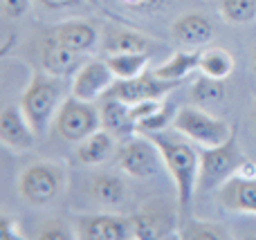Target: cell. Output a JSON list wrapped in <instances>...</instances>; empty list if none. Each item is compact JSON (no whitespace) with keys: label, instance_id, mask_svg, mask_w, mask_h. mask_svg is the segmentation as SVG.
<instances>
[{"label":"cell","instance_id":"cell-1","mask_svg":"<svg viewBox=\"0 0 256 240\" xmlns=\"http://www.w3.org/2000/svg\"><path fill=\"white\" fill-rule=\"evenodd\" d=\"M158 144L162 153V162L176 184V196L182 214H189L194 196L198 193V173H200V155L186 139H182L180 133H160L148 135Z\"/></svg>","mask_w":256,"mask_h":240},{"label":"cell","instance_id":"cell-2","mask_svg":"<svg viewBox=\"0 0 256 240\" xmlns=\"http://www.w3.org/2000/svg\"><path fill=\"white\" fill-rule=\"evenodd\" d=\"M61 103H63L61 76H54L45 70L34 72L20 97V108L38 137H43L50 130V124L54 121Z\"/></svg>","mask_w":256,"mask_h":240},{"label":"cell","instance_id":"cell-3","mask_svg":"<svg viewBox=\"0 0 256 240\" xmlns=\"http://www.w3.org/2000/svg\"><path fill=\"white\" fill-rule=\"evenodd\" d=\"M200 173H198V193L218 191L230 178H234L238 166L245 162L243 153L236 142V130L220 146H198Z\"/></svg>","mask_w":256,"mask_h":240},{"label":"cell","instance_id":"cell-4","mask_svg":"<svg viewBox=\"0 0 256 240\" xmlns=\"http://www.w3.org/2000/svg\"><path fill=\"white\" fill-rule=\"evenodd\" d=\"M66 187V171L58 162H32L18 175V193L32 207H48L61 196Z\"/></svg>","mask_w":256,"mask_h":240},{"label":"cell","instance_id":"cell-5","mask_svg":"<svg viewBox=\"0 0 256 240\" xmlns=\"http://www.w3.org/2000/svg\"><path fill=\"white\" fill-rule=\"evenodd\" d=\"M173 128L182 137L191 139L198 146H220L236 130L225 119H220L216 115H209L204 108L194 106V103L178 108L176 119H173Z\"/></svg>","mask_w":256,"mask_h":240},{"label":"cell","instance_id":"cell-6","mask_svg":"<svg viewBox=\"0 0 256 240\" xmlns=\"http://www.w3.org/2000/svg\"><path fill=\"white\" fill-rule=\"evenodd\" d=\"M54 128L66 142H84L92 133L102 128V115L92 101H84L79 97H68L58 106L54 117Z\"/></svg>","mask_w":256,"mask_h":240},{"label":"cell","instance_id":"cell-7","mask_svg":"<svg viewBox=\"0 0 256 240\" xmlns=\"http://www.w3.org/2000/svg\"><path fill=\"white\" fill-rule=\"evenodd\" d=\"M160 162H162V153H160L158 144L148 137V135H132L124 142V146L117 153V166L135 180H146L150 175L158 173Z\"/></svg>","mask_w":256,"mask_h":240},{"label":"cell","instance_id":"cell-8","mask_svg":"<svg viewBox=\"0 0 256 240\" xmlns=\"http://www.w3.org/2000/svg\"><path fill=\"white\" fill-rule=\"evenodd\" d=\"M180 83L173 81H164L155 74L153 70H146L144 74L135 76V79H117L108 90V97H117L126 103H137L146 101V99H162L171 90H176ZM104 94V97H106Z\"/></svg>","mask_w":256,"mask_h":240},{"label":"cell","instance_id":"cell-9","mask_svg":"<svg viewBox=\"0 0 256 240\" xmlns=\"http://www.w3.org/2000/svg\"><path fill=\"white\" fill-rule=\"evenodd\" d=\"M115 83V74L108 67L106 58H92V61H86L79 67V72L72 79V94L84 101H97L99 97L110 90V85Z\"/></svg>","mask_w":256,"mask_h":240},{"label":"cell","instance_id":"cell-10","mask_svg":"<svg viewBox=\"0 0 256 240\" xmlns=\"http://www.w3.org/2000/svg\"><path fill=\"white\" fill-rule=\"evenodd\" d=\"M74 234L76 238L84 240H124L132 236V227L130 220H124L112 214L76 216Z\"/></svg>","mask_w":256,"mask_h":240},{"label":"cell","instance_id":"cell-11","mask_svg":"<svg viewBox=\"0 0 256 240\" xmlns=\"http://www.w3.org/2000/svg\"><path fill=\"white\" fill-rule=\"evenodd\" d=\"M38 135L34 133L20 106H4L0 112V142L16 153L30 151Z\"/></svg>","mask_w":256,"mask_h":240},{"label":"cell","instance_id":"cell-12","mask_svg":"<svg viewBox=\"0 0 256 240\" xmlns=\"http://www.w3.org/2000/svg\"><path fill=\"white\" fill-rule=\"evenodd\" d=\"M84 54L81 52H74L70 49L68 45L58 43L54 36L43 40L40 45V65H43L45 72L54 76H70V74H76L79 67L84 65Z\"/></svg>","mask_w":256,"mask_h":240},{"label":"cell","instance_id":"cell-13","mask_svg":"<svg viewBox=\"0 0 256 240\" xmlns=\"http://www.w3.org/2000/svg\"><path fill=\"white\" fill-rule=\"evenodd\" d=\"M171 34L180 45H186V47H191V49H200V47L212 43L214 25L204 13L191 11V13L180 16L176 22H173Z\"/></svg>","mask_w":256,"mask_h":240},{"label":"cell","instance_id":"cell-14","mask_svg":"<svg viewBox=\"0 0 256 240\" xmlns=\"http://www.w3.org/2000/svg\"><path fill=\"white\" fill-rule=\"evenodd\" d=\"M218 200L227 211L236 214H254L256 216V178H230L218 189Z\"/></svg>","mask_w":256,"mask_h":240},{"label":"cell","instance_id":"cell-15","mask_svg":"<svg viewBox=\"0 0 256 240\" xmlns=\"http://www.w3.org/2000/svg\"><path fill=\"white\" fill-rule=\"evenodd\" d=\"M99 115H102V128L108 130L112 137L128 139L137 133L135 121L130 117V103L122 101V99L106 94L99 106Z\"/></svg>","mask_w":256,"mask_h":240},{"label":"cell","instance_id":"cell-16","mask_svg":"<svg viewBox=\"0 0 256 240\" xmlns=\"http://www.w3.org/2000/svg\"><path fill=\"white\" fill-rule=\"evenodd\" d=\"M52 36L58 40V43L68 45L70 49L74 52H92L99 43V31L92 22H86V20H68L61 22L52 29Z\"/></svg>","mask_w":256,"mask_h":240},{"label":"cell","instance_id":"cell-17","mask_svg":"<svg viewBox=\"0 0 256 240\" xmlns=\"http://www.w3.org/2000/svg\"><path fill=\"white\" fill-rule=\"evenodd\" d=\"M102 47L106 54H124V52H150L153 43L148 36L140 34L135 29L120 25H110L106 27L102 38Z\"/></svg>","mask_w":256,"mask_h":240},{"label":"cell","instance_id":"cell-18","mask_svg":"<svg viewBox=\"0 0 256 240\" xmlns=\"http://www.w3.org/2000/svg\"><path fill=\"white\" fill-rule=\"evenodd\" d=\"M90 196L102 207H120L126 200V184L115 173H99L90 180Z\"/></svg>","mask_w":256,"mask_h":240},{"label":"cell","instance_id":"cell-19","mask_svg":"<svg viewBox=\"0 0 256 240\" xmlns=\"http://www.w3.org/2000/svg\"><path fill=\"white\" fill-rule=\"evenodd\" d=\"M112 139L115 137H112L108 130L99 128L97 133H92L90 137H86L84 142H79V146H76V151H74V160L86 166L102 164L112 153V144H115Z\"/></svg>","mask_w":256,"mask_h":240},{"label":"cell","instance_id":"cell-20","mask_svg":"<svg viewBox=\"0 0 256 240\" xmlns=\"http://www.w3.org/2000/svg\"><path fill=\"white\" fill-rule=\"evenodd\" d=\"M108 67L112 70L115 79H135L148 70L150 52H124V54H108Z\"/></svg>","mask_w":256,"mask_h":240},{"label":"cell","instance_id":"cell-21","mask_svg":"<svg viewBox=\"0 0 256 240\" xmlns=\"http://www.w3.org/2000/svg\"><path fill=\"white\" fill-rule=\"evenodd\" d=\"M198 63H200V52H198V49H196V52L178 49V52L173 54V56L168 58L166 63L158 65L153 72L160 76V79H164V81H173V83H180V81L184 79L186 74H191V72L198 67Z\"/></svg>","mask_w":256,"mask_h":240},{"label":"cell","instance_id":"cell-22","mask_svg":"<svg viewBox=\"0 0 256 240\" xmlns=\"http://www.w3.org/2000/svg\"><path fill=\"white\" fill-rule=\"evenodd\" d=\"M198 70L207 76L225 81L227 76L234 72V56L222 47H207V49L200 52Z\"/></svg>","mask_w":256,"mask_h":240},{"label":"cell","instance_id":"cell-23","mask_svg":"<svg viewBox=\"0 0 256 240\" xmlns=\"http://www.w3.org/2000/svg\"><path fill=\"white\" fill-rule=\"evenodd\" d=\"M225 99V83L222 79H214V76L202 74L189 90V101L200 108H212Z\"/></svg>","mask_w":256,"mask_h":240},{"label":"cell","instance_id":"cell-24","mask_svg":"<svg viewBox=\"0 0 256 240\" xmlns=\"http://www.w3.org/2000/svg\"><path fill=\"white\" fill-rule=\"evenodd\" d=\"M220 16L232 25H250L256 20V0H222Z\"/></svg>","mask_w":256,"mask_h":240},{"label":"cell","instance_id":"cell-25","mask_svg":"<svg viewBox=\"0 0 256 240\" xmlns=\"http://www.w3.org/2000/svg\"><path fill=\"white\" fill-rule=\"evenodd\" d=\"M176 106L171 101H164L153 115L144 117V119L137 124V133L142 135H153V133H160V130H166L168 124H173L176 119Z\"/></svg>","mask_w":256,"mask_h":240},{"label":"cell","instance_id":"cell-26","mask_svg":"<svg viewBox=\"0 0 256 240\" xmlns=\"http://www.w3.org/2000/svg\"><path fill=\"white\" fill-rule=\"evenodd\" d=\"M180 238H184V240H220L227 236H225V229H220L218 225L202 223V220H189V223L182 227Z\"/></svg>","mask_w":256,"mask_h":240},{"label":"cell","instance_id":"cell-27","mask_svg":"<svg viewBox=\"0 0 256 240\" xmlns=\"http://www.w3.org/2000/svg\"><path fill=\"white\" fill-rule=\"evenodd\" d=\"M130 227H132V238H137V240H153V238L162 236L160 223L155 220V216H150V214L132 216Z\"/></svg>","mask_w":256,"mask_h":240},{"label":"cell","instance_id":"cell-28","mask_svg":"<svg viewBox=\"0 0 256 240\" xmlns=\"http://www.w3.org/2000/svg\"><path fill=\"white\" fill-rule=\"evenodd\" d=\"M36 238L38 240H68V238H72V229L61 218H54L36 229Z\"/></svg>","mask_w":256,"mask_h":240},{"label":"cell","instance_id":"cell-29","mask_svg":"<svg viewBox=\"0 0 256 240\" xmlns=\"http://www.w3.org/2000/svg\"><path fill=\"white\" fill-rule=\"evenodd\" d=\"M126 9H132V11H140V13H150V11H158L162 9L168 0H120Z\"/></svg>","mask_w":256,"mask_h":240},{"label":"cell","instance_id":"cell-30","mask_svg":"<svg viewBox=\"0 0 256 240\" xmlns=\"http://www.w3.org/2000/svg\"><path fill=\"white\" fill-rule=\"evenodd\" d=\"M0 238H2V240L22 238L20 225H18V220H16V218H12V216H7V214L0 216Z\"/></svg>","mask_w":256,"mask_h":240},{"label":"cell","instance_id":"cell-31","mask_svg":"<svg viewBox=\"0 0 256 240\" xmlns=\"http://www.w3.org/2000/svg\"><path fill=\"white\" fill-rule=\"evenodd\" d=\"M4 18H20L30 7V0H0Z\"/></svg>","mask_w":256,"mask_h":240},{"label":"cell","instance_id":"cell-32","mask_svg":"<svg viewBox=\"0 0 256 240\" xmlns=\"http://www.w3.org/2000/svg\"><path fill=\"white\" fill-rule=\"evenodd\" d=\"M43 9L48 11H61V9H70V7H76L81 0H36Z\"/></svg>","mask_w":256,"mask_h":240},{"label":"cell","instance_id":"cell-33","mask_svg":"<svg viewBox=\"0 0 256 240\" xmlns=\"http://www.w3.org/2000/svg\"><path fill=\"white\" fill-rule=\"evenodd\" d=\"M236 175H238V178L254 180V178H256V164H254V162H248V160H245L243 164L238 166V171H236Z\"/></svg>","mask_w":256,"mask_h":240},{"label":"cell","instance_id":"cell-34","mask_svg":"<svg viewBox=\"0 0 256 240\" xmlns=\"http://www.w3.org/2000/svg\"><path fill=\"white\" fill-rule=\"evenodd\" d=\"M250 121H252V128H254V133H256V99H254V103H252V110H250Z\"/></svg>","mask_w":256,"mask_h":240},{"label":"cell","instance_id":"cell-35","mask_svg":"<svg viewBox=\"0 0 256 240\" xmlns=\"http://www.w3.org/2000/svg\"><path fill=\"white\" fill-rule=\"evenodd\" d=\"M252 63H254V67H256V47L252 49Z\"/></svg>","mask_w":256,"mask_h":240},{"label":"cell","instance_id":"cell-36","mask_svg":"<svg viewBox=\"0 0 256 240\" xmlns=\"http://www.w3.org/2000/svg\"><path fill=\"white\" fill-rule=\"evenodd\" d=\"M86 2H90V4H99V0H86Z\"/></svg>","mask_w":256,"mask_h":240}]
</instances>
